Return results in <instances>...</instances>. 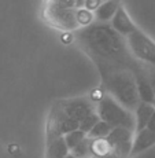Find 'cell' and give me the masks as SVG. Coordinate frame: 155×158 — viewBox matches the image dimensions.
Here are the masks:
<instances>
[{
    "label": "cell",
    "instance_id": "ac0fdd59",
    "mask_svg": "<svg viewBox=\"0 0 155 158\" xmlns=\"http://www.w3.org/2000/svg\"><path fill=\"white\" fill-rule=\"evenodd\" d=\"M93 19H95V18H93V13L85 10V8L77 10V22H78V25H80V28H85V26L93 23Z\"/></svg>",
    "mask_w": 155,
    "mask_h": 158
},
{
    "label": "cell",
    "instance_id": "e0dca14e",
    "mask_svg": "<svg viewBox=\"0 0 155 158\" xmlns=\"http://www.w3.org/2000/svg\"><path fill=\"white\" fill-rule=\"evenodd\" d=\"M100 121V118H99V115L96 111H92L91 114H88L87 117L84 118L83 121L80 123V125H78V129L81 131V132H84L85 135H88V132H89L91 129L93 128V127L96 125Z\"/></svg>",
    "mask_w": 155,
    "mask_h": 158
},
{
    "label": "cell",
    "instance_id": "3957f363",
    "mask_svg": "<svg viewBox=\"0 0 155 158\" xmlns=\"http://www.w3.org/2000/svg\"><path fill=\"white\" fill-rule=\"evenodd\" d=\"M95 111L99 118L104 121L111 128H125L135 132V115L133 111L121 106L111 96L104 95L95 105Z\"/></svg>",
    "mask_w": 155,
    "mask_h": 158
},
{
    "label": "cell",
    "instance_id": "44dd1931",
    "mask_svg": "<svg viewBox=\"0 0 155 158\" xmlns=\"http://www.w3.org/2000/svg\"><path fill=\"white\" fill-rule=\"evenodd\" d=\"M52 2H56V3H60V4L66 6V3H67V2H69V0H52Z\"/></svg>",
    "mask_w": 155,
    "mask_h": 158
},
{
    "label": "cell",
    "instance_id": "2e32d148",
    "mask_svg": "<svg viewBox=\"0 0 155 158\" xmlns=\"http://www.w3.org/2000/svg\"><path fill=\"white\" fill-rule=\"evenodd\" d=\"M85 136H87V135H85L84 132H81L80 129H75V131H71V132L66 133V135L63 136V139H65L66 146H67L69 150H73V148L80 143V142L84 140Z\"/></svg>",
    "mask_w": 155,
    "mask_h": 158
},
{
    "label": "cell",
    "instance_id": "4fadbf2b",
    "mask_svg": "<svg viewBox=\"0 0 155 158\" xmlns=\"http://www.w3.org/2000/svg\"><path fill=\"white\" fill-rule=\"evenodd\" d=\"M69 153H70V150L66 146L63 136H60V138H56L50 142L48 151H47V158H65Z\"/></svg>",
    "mask_w": 155,
    "mask_h": 158
},
{
    "label": "cell",
    "instance_id": "d6986e66",
    "mask_svg": "<svg viewBox=\"0 0 155 158\" xmlns=\"http://www.w3.org/2000/svg\"><path fill=\"white\" fill-rule=\"evenodd\" d=\"M102 3H103V0H85L84 8L85 10H88V11H91V13H93V11H95L100 4H102Z\"/></svg>",
    "mask_w": 155,
    "mask_h": 158
},
{
    "label": "cell",
    "instance_id": "5bb4252c",
    "mask_svg": "<svg viewBox=\"0 0 155 158\" xmlns=\"http://www.w3.org/2000/svg\"><path fill=\"white\" fill-rule=\"evenodd\" d=\"M70 154H73L75 158H91V154H92V139L85 136L83 142H80L73 150H70Z\"/></svg>",
    "mask_w": 155,
    "mask_h": 158
},
{
    "label": "cell",
    "instance_id": "9a60e30c",
    "mask_svg": "<svg viewBox=\"0 0 155 158\" xmlns=\"http://www.w3.org/2000/svg\"><path fill=\"white\" fill-rule=\"evenodd\" d=\"M111 127L108 125V124H106L104 121L100 120L98 124H96L95 127H93L92 129L88 132V138L89 139H106L108 136V133L111 132Z\"/></svg>",
    "mask_w": 155,
    "mask_h": 158
},
{
    "label": "cell",
    "instance_id": "9c48e42d",
    "mask_svg": "<svg viewBox=\"0 0 155 158\" xmlns=\"http://www.w3.org/2000/svg\"><path fill=\"white\" fill-rule=\"evenodd\" d=\"M132 70H133V74H135L136 88H137V95H139L140 102L155 106L154 91L150 84V80H148V77H147V73L144 70V66L137 62V65H136Z\"/></svg>",
    "mask_w": 155,
    "mask_h": 158
},
{
    "label": "cell",
    "instance_id": "277c9868",
    "mask_svg": "<svg viewBox=\"0 0 155 158\" xmlns=\"http://www.w3.org/2000/svg\"><path fill=\"white\" fill-rule=\"evenodd\" d=\"M128 50L136 62L155 69V41L140 29L125 37Z\"/></svg>",
    "mask_w": 155,
    "mask_h": 158
},
{
    "label": "cell",
    "instance_id": "52a82bcc",
    "mask_svg": "<svg viewBox=\"0 0 155 158\" xmlns=\"http://www.w3.org/2000/svg\"><path fill=\"white\" fill-rule=\"evenodd\" d=\"M58 103H59V106L62 107V110L65 111L71 120L77 121L78 124H80L88 114L95 111V105L91 102L89 98H74V99H67V101H59Z\"/></svg>",
    "mask_w": 155,
    "mask_h": 158
},
{
    "label": "cell",
    "instance_id": "ba28073f",
    "mask_svg": "<svg viewBox=\"0 0 155 158\" xmlns=\"http://www.w3.org/2000/svg\"><path fill=\"white\" fill-rule=\"evenodd\" d=\"M155 144V111L148 121L147 127L144 129L139 131L133 136V143H132V150H130V156H137L143 151L148 150Z\"/></svg>",
    "mask_w": 155,
    "mask_h": 158
},
{
    "label": "cell",
    "instance_id": "7c38bea8",
    "mask_svg": "<svg viewBox=\"0 0 155 158\" xmlns=\"http://www.w3.org/2000/svg\"><path fill=\"white\" fill-rule=\"evenodd\" d=\"M118 8H120L118 0H103L102 4L93 11V18L96 19V22L108 23L113 19Z\"/></svg>",
    "mask_w": 155,
    "mask_h": 158
},
{
    "label": "cell",
    "instance_id": "7402d4cb",
    "mask_svg": "<svg viewBox=\"0 0 155 158\" xmlns=\"http://www.w3.org/2000/svg\"><path fill=\"white\" fill-rule=\"evenodd\" d=\"M65 158H75V157L73 156V154H70V153H69V154H67V156H66Z\"/></svg>",
    "mask_w": 155,
    "mask_h": 158
},
{
    "label": "cell",
    "instance_id": "8992f818",
    "mask_svg": "<svg viewBox=\"0 0 155 158\" xmlns=\"http://www.w3.org/2000/svg\"><path fill=\"white\" fill-rule=\"evenodd\" d=\"M135 132L125 128H114L106 138L114 158H126L130 156Z\"/></svg>",
    "mask_w": 155,
    "mask_h": 158
},
{
    "label": "cell",
    "instance_id": "ffe728a7",
    "mask_svg": "<svg viewBox=\"0 0 155 158\" xmlns=\"http://www.w3.org/2000/svg\"><path fill=\"white\" fill-rule=\"evenodd\" d=\"M143 66H144V70L147 73V77H148V80H150V84H151V87H153L154 96H155V69L150 68V66H145V65H143Z\"/></svg>",
    "mask_w": 155,
    "mask_h": 158
},
{
    "label": "cell",
    "instance_id": "7a4b0ae2",
    "mask_svg": "<svg viewBox=\"0 0 155 158\" xmlns=\"http://www.w3.org/2000/svg\"><path fill=\"white\" fill-rule=\"evenodd\" d=\"M102 83L108 96L117 101L121 106L133 111L140 103L136 88L135 74L132 69H118L100 74Z\"/></svg>",
    "mask_w": 155,
    "mask_h": 158
},
{
    "label": "cell",
    "instance_id": "30bf717a",
    "mask_svg": "<svg viewBox=\"0 0 155 158\" xmlns=\"http://www.w3.org/2000/svg\"><path fill=\"white\" fill-rule=\"evenodd\" d=\"M110 25H111V28H113L118 35L122 36V37H128V36L132 35L135 30H137L136 25L133 23V21L130 19V17L128 15V13L122 6H120L117 13L114 14L113 19L110 21Z\"/></svg>",
    "mask_w": 155,
    "mask_h": 158
},
{
    "label": "cell",
    "instance_id": "5b68a950",
    "mask_svg": "<svg viewBox=\"0 0 155 158\" xmlns=\"http://www.w3.org/2000/svg\"><path fill=\"white\" fill-rule=\"evenodd\" d=\"M45 17L52 25L66 30H78L80 25L77 22V10L69 8L56 2H51L45 10Z\"/></svg>",
    "mask_w": 155,
    "mask_h": 158
},
{
    "label": "cell",
    "instance_id": "8fae6325",
    "mask_svg": "<svg viewBox=\"0 0 155 158\" xmlns=\"http://www.w3.org/2000/svg\"><path fill=\"white\" fill-rule=\"evenodd\" d=\"M154 111H155L154 105H148V103H143V102L139 103L137 107L133 110V115H135V133L147 127Z\"/></svg>",
    "mask_w": 155,
    "mask_h": 158
},
{
    "label": "cell",
    "instance_id": "6da1fadb",
    "mask_svg": "<svg viewBox=\"0 0 155 158\" xmlns=\"http://www.w3.org/2000/svg\"><path fill=\"white\" fill-rule=\"evenodd\" d=\"M75 39L96 65L100 74L118 69H133L137 65L128 50L125 37L118 35L110 22H93L80 28Z\"/></svg>",
    "mask_w": 155,
    "mask_h": 158
}]
</instances>
